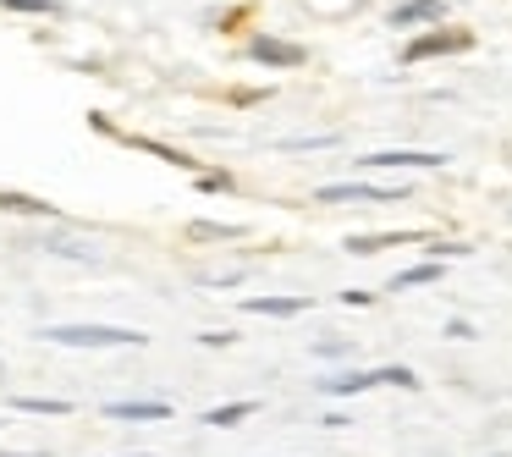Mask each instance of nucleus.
Wrapping results in <instances>:
<instances>
[{"label":"nucleus","mask_w":512,"mask_h":457,"mask_svg":"<svg viewBox=\"0 0 512 457\" xmlns=\"http://www.w3.org/2000/svg\"><path fill=\"white\" fill-rule=\"evenodd\" d=\"M39 342H56V347H144L149 336L133 331V325H39Z\"/></svg>","instance_id":"nucleus-1"},{"label":"nucleus","mask_w":512,"mask_h":457,"mask_svg":"<svg viewBox=\"0 0 512 457\" xmlns=\"http://www.w3.org/2000/svg\"><path fill=\"white\" fill-rule=\"evenodd\" d=\"M468 45H474L468 28H435V34H419L402 50V67H419V61H430V56H457V50H468Z\"/></svg>","instance_id":"nucleus-2"},{"label":"nucleus","mask_w":512,"mask_h":457,"mask_svg":"<svg viewBox=\"0 0 512 457\" xmlns=\"http://www.w3.org/2000/svg\"><path fill=\"white\" fill-rule=\"evenodd\" d=\"M452 155H435V149H380V155H364L358 166L369 171H441Z\"/></svg>","instance_id":"nucleus-3"},{"label":"nucleus","mask_w":512,"mask_h":457,"mask_svg":"<svg viewBox=\"0 0 512 457\" xmlns=\"http://www.w3.org/2000/svg\"><path fill=\"white\" fill-rule=\"evenodd\" d=\"M402 188H369V182H325L314 188V204H397Z\"/></svg>","instance_id":"nucleus-4"},{"label":"nucleus","mask_w":512,"mask_h":457,"mask_svg":"<svg viewBox=\"0 0 512 457\" xmlns=\"http://www.w3.org/2000/svg\"><path fill=\"white\" fill-rule=\"evenodd\" d=\"M248 56H254L259 67L292 72V67H303V61H309V50H303V45H287V39H270V34H259L254 45H248Z\"/></svg>","instance_id":"nucleus-5"},{"label":"nucleus","mask_w":512,"mask_h":457,"mask_svg":"<svg viewBox=\"0 0 512 457\" xmlns=\"http://www.w3.org/2000/svg\"><path fill=\"white\" fill-rule=\"evenodd\" d=\"M105 419H133V424H166L171 402H149V397H127V402H105Z\"/></svg>","instance_id":"nucleus-6"},{"label":"nucleus","mask_w":512,"mask_h":457,"mask_svg":"<svg viewBox=\"0 0 512 457\" xmlns=\"http://www.w3.org/2000/svg\"><path fill=\"white\" fill-rule=\"evenodd\" d=\"M375 369H342V375H325L320 380V397H364V391H375Z\"/></svg>","instance_id":"nucleus-7"},{"label":"nucleus","mask_w":512,"mask_h":457,"mask_svg":"<svg viewBox=\"0 0 512 457\" xmlns=\"http://www.w3.org/2000/svg\"><path fill=\"white\" fill-rule=\"evenodd\" d=\"M446 17V0H402L391 6V28H419V23H441Z\"/></svg>","instance_id":"nucleus-8"},{"label":"nucleus","mask_w":512,"mask_h":457,"mask_svg":"<svg viewBox=\"0 0 512 457\" xmlns=\"http://www.w3.org/2000/svg\"><path fill=\"white\" fill-rule=\"evenodd\" d=\"M408 243H424V232H375V237H347V254H380V248H408Z\"/></svg>","instance_id":"nucleus-9"},{"label":"nucleus","mask_w":512,"mask_h":457,"mask_svg":"<svg viewBox=\"0 0 512 457\" xmlns=\"http://www.w3.org/2000/svg\"><path fill=\"white\" fill-rule=\"evenodd\" d=\"M248 314H270V320H292V314L314 309V298H243Z\"/></svg>","instance_id":"nucleus-10"},{"label":"nucleus","mask_w":512,"mask_h":457,"mask_svg":"<svg viewBox=\"0 0 512 457\" xmlns=\"http://www.w3.org/2000/svg\"><path fill=\"white\" fill-rule=\"evenodd\" d=\"M441 281V259H424V265H408L391 276V292H413V287H435Z\"/></svg>","instance_id":"nucleus-11"},{"label":"nucleus","mask_w":512,"mask_h":457,"mask_svg":"<svg viewBox=\"0 0 512 457\" xmlns=\"http://www.w3.org/2000/svg\"><path fill=\"white\" fill-rule=\"evenodd\" d=\"M254 413H259V402L243 397V402H221V408H210V413H204V424H210V430H232V424L254 419Z\"/></svg>","instance_id":"nucleus-12"},{"label":"nucleus","mask_w":512,"mask_h":457,"mask_svg":"<svg viewBox=\"0 0 512 457\" xmlns=\"http://www.w3.org/2000/svg\"><path fill=\"white\" fill-rule=\"evenodd\" d=\"M243 232H248V226H232V221H193L188 226L193 243H237Z\"/></svg>","instance_id":"nucleus-13"},{"label":"nucleus","mask_w":512,"mask_h":457,"mask_svg":"<svg viewBox=\"0 0 512 457\" xmlns=\"http://www.w3.org/2000/svg\"><path fill=\"white\" fill-rule=\"evenodd\" d=\"M0 210H12V215H45V221H56V204L28 199V193H0Z\"/></svg>","instance_id":"nucleus-14"},{"label":"nucleus","mask_w":512,"mask_h":457,"mask_svg":"<svg viewBox=\"0 0 512 457\" xmlns=\"http://www.w3.org/2000/svg\"><path fill=\"white\" fill-rule=\"evenodd\" d=\"M12 408H17V413H45V419H67L72 402H61V397H17Z\"/></svg>","instance_id":"nucleus-15"},{"label":"nucleus","mask_w":512,"mask_h":457,"mask_svg":"<svg viewBox=\"0 0 512 457\" xmlns=\"http://www.w3.org/2000/svg\"><path fill=\"white\" fill-rule=\"evenodd\" d=\"M127 144H133V149H144V155H155V160H166V166H199V160H188V155H182V149H171V144H155V138H127Z\"/></svg>","instance_id":"nucleus-16"},{"label":"nucleus","mask_w":512,"mask_h":457,"mask_svg":"<svg viewBox=\"0 0 512 457\" xmlns=\"http://www.w3.org/2000/svg\"><path fill=\"white\" fill-rule=\"evenodd\" d=\"M375 380H380V386H402V391H419V386H424V380L413 375L408 364H386V369H375Z\"/></svg>","instance_id":"nucleus-17"},{"label":"nucleus","mask_w":512,"mask_h":457,"mask_svg":"<svg viewBox=\"0 0 512 457\" xmlns=\"http://www.w3.org/2000/svg\"><path fill=\"white\" fill-rule=\"evenodd\" d=\"M6 12H34V17H61V0H0Z\"/></svg>","instance_id":"nucleus-18"},{"label":"nucleus","mask_w":512,"mask_h":457,"mask_svg":"<svg viewBox=\"0 0 512 457\" xmlns=\"http://www.w3.org/2000/svg\"><path fill=\"white\" fill-rule=\"evenodd\" d=\"M309 353H314V358H347V353H353V342H342V336H325V342L309 347Z\"/></svg>","instance_id":"nucleus-19"},{"label":"nucleus","mask_w":512,"mask_h":457,"mask_svg":"<svg viewBox=\"0 0 512 457\" xmlns=\"http://www.w3.org/2000/svg\"><path fill=\"white\" fill-rule=\"evenodd\" d=\"M226 188H232L226 171H204V177H199V193H226Z\"/></svg>","instance_id":"nucleus-20"},{"label":"nucleus","mask_w":512,"mask_h":457,"mask_svg":"<svg viewBox=\"0 0 512 457\" xmlns=\"http://www.w3.org/2000/svg\"><path fill=\"white\" fill-rule=\"evenodd\" d=\"M336 144V133H320V138H287L281 149H331Z\"/></svg>","instance_id":"nucleus-21"},{"label":"nucleus","mask_w":512,"mask_h":457,"mask_svg":"<svg viewBox=\"0 0 512 457\" xmlns=\"http://www.w3.org/2000/svg\"><path fill=\"white\" fill-rule=\"evenodd\" d=\"M237 331H199V347H232Z\"/></svg>","instance_id":"nucleus-22"},{"label":"nucleus","mask_w":512,"mask_h":457,"mask_svg":"<svg viewBox=\"0 0 512 457\" xmlns=\"http://www.w3.org/2000/svg\"><path fill=\"white\" fill-rule=\"evenodd\" d=\"M446 336H452V342H474V325H468V320H446Z\"/></svg>","instance_id":"nucleus-23"},{"label":"nucleus","mask_w":512,"mask_h":457,"mask_svg":"<svg viewBox=\"0 0 512 457\" xmlns=\"http://www.w3.org/2000/svg\"><path fill=\"white\" fill-rule=\"evenodd\" d=\"M342 303H347V309H369V303H375V292H358V287H347V292H342Z\"/></svg>","instance_id":"nucleus-24"},{"label":"nucleus","mask_w":512,"mask_h":457,"mask_svg":"<svg viewBox=\"0 0 512 457\" xmlns=\"http://www.w3.org/2000/svg\"><path fill=\"white\" fill-rule=\"evenodd\" d=\"M0 457H50V452H0Z\"/></svg>","instance_id":"nucleus-25"},{"label":"nucleus","mask_w":512,"mask_h":457,"mask_svg":"<svg viewBox=\"0 0 512 457\" xmlns=\"http://www.w3.org/2000/svg\"><path fill=\"white\" fill-rule=\"evenodd\" d=\"M122 457H155V452H122Z\"/></svg>","instance_id":"nucleus-26"},{"label":"nucleus","mask_w":512,"mask_h":457,"mask_svg":"<svg viewBox=\"0 0 512 457\" xmlns=\"http://www.w3.org/2000/svg\"><path fill=\"white\" fill-rule=\"evenodd\" d=\"M496 457H507V452H496Z\"/></svg>","instance_id":"nucleus-27"},{"label":"nucleus","mask_w":512,"mask_h":457,"mask_svg":"<svg viewBox=\"0 0 512 457\" xmlns=\"http://www.w3.org/2000/svg\"><path fill=\"white\" fill-rule=\"evenodd\" d=\"M0 424H6V419H0Z\"/></svg>","instance_id":"nucleus-28"}]
</instances>
